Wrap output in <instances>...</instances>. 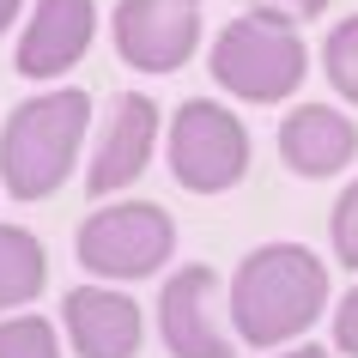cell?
I'll list each match as a JSON object with an SVG mask.
<instances>
[{
	"label": "cell",
	"mask_w": 358,
	"mask_h": 358,
	"mask_svg": "<svg viewBox=\"0 0 358 358\" xmlns=\"http://www.w3.org/2000/svg\"><path fill=\"white\" fill-rule=\"evenodd\" d=\"M322 303H328V273L322 255L303 243H262L231 273V328L243 346L262 352L310 334L322 322Z\"/></svg>",
	"instance_id": "cell-1"
},
{
	"label": "cell",
	"mask_w": 358,
	"mask_h": 358,
	"mask_svg": "<svg viewBox=\"0 0 358 358\" xmlns=\"http://www.w3.org/2000/svg\"><path fill=\"white\" fill-rule=\"evenodd\" d=\"M85 122H92V97L79 85H55V92L24 97L6 115V134H0V182H6V194L13 201L55 194L73 176Z\"/></svg>",
	"instance_id": "cell-2"
},
{
	"label": "cell",
	"mask_w": 358,
	"mask_h": 358,
	"mask_svg": "<svg viewBox=\"0 0 358 358\" xmlns=\"http://www.w3.org/2000/svg\"><path fill=\"white\" fill-rule=\"evenodd\" d=\"M303 73H310V49L280 13L249 6L213 37V85H225L243 103H280L303 85Z\"/></svg>",
	"instance_id": "cell-3"
},
{
	"label": "cell",
	"mask_w": 358,
	"mask_h": 358,
	"mask_svg": "<svg viewBox=\"0 0 358 358\" xmlns=\"http://www.w3.org/2000/svg\"><path fill=\"white\" fill-rule=\"evenodd\" d=\"M170 249H176V225L152 201L97 207L73 237V255L92 280H152V273H164Z\"/></svg>",
	"instance_id": "cell-4"
},
{
	"label": "cell",
	"mask_w": 358,
	"mask_h": 358,
	"mask_svg": "<svg viewBox=\"0 0 358 358\" xmlns=\"http://www.w3.org/2000/svg\"><path fill=\"white\" fill-rule=\"evenodd\" d=\"M243 170H249L243 122L213 97H189L170 122V176L189 194H225L243 182Z\"/></svg>",
	"instance_id": "cell-5"
},
{
	"label": "cell",
	"mask_w": 358,
	"mask_h": 358,
	"mask_svg": "<svg viewBox=\"0 0 358 358\" xmlns=\"http://www.w3.org/2000/svg\"><path fill=\"white\" fill-rule=\"evenodd\" d=\"M110 37L134 73H176L201 43V0H122Z\"/></svg>",
	"instance_id": "cell-6"
},
{
	"label": "cell",
	"mask_w": 358,
	"mask_h": 358,
	"mask_svg": "<svg viewBox=\"0 0 358 358\" xmlns=\"http://www.w3.org/2000/svg\"><path fill=\"white\" fill-rule=\"evenodd\" d=\"M213 292H219V273L201 262L176 267L158 285V340L170 358H237L225 328L213 322Z\"/></svg>",
	"instance_id": "cell-7"
},
{
	"label": "cell",
	"mask_w": 358,
	"mask_h": 358,
	"mask_svg": "<svg viewBox=\"0 0 358 358\" xmlns=\"http://www.w3.org/2000/svg\"><path fill=\"white\" fill-rule=\"evenodd\" d=\"M92 37H97V6L92 0H37L13 61H19V73L31 85H49V79H61L67 67L85 61Z\"/></svg>",
	"instance_id": "cell-8"
},
{
	"label": "cell",
	"mask_w": 358,
	"mask_h": 358,
	"mask_svg": "<svg viewBox=\"0 0 358 358\" xmlns=\"http://www.w3.org/2000/svg\"><path fill=\"white\" fill-rule=\"evenodd\" d=\"M61 328L79 358H134L146 340L140 303L115 285H73L61 298Z\"/></svg>",
	"instance_id": "cell-9"
},
{
	"label": "cell",
	"mask_w": 358,
	"mask_h": 358,
	"mask_svg": "<svg viewBox=\"0 0 358 358\" xmlns=\"http://www.w3.org/2000/svg\"><path fill=\"white\" fill-rule=\"evenodd\" d=\"M152 140H158V103L146 92H122L103 115V134H97L92 170H85V189L92 194H115L140 182V170L152 158Z\"/></svg>",
	"instance_id": "cell-10"
},
{
	"label": "cell",
	"mask_w": 358,
	"mask_h": 358,
	"mask_svg": "<svg viewBox=\"0 0 358 358\" xmlns=\"http://www.w3.org/2000/svg\"><path fill=\"white\" fill-rule=\"evenodd\" d=\"M358 158V128L340 110H322V103H303L280 122V164L292 176H340V170Z\"/></svg>",
	"instance_id": "cell-11"
},
{
	"label": "cell",
	"mask_w": 358,
	"mask_h": 358,
	"mask_svg": "<svg viewBox=\"0 0 358 358\" xmlns=\"http://www.w3.org/2000/svg\"><path fill=\"white\" fill-rule=\"evenodd\" d=\"M49 285V255L31 231L0 225V316H13L19 303H31Z\"/></svg>",
	"instance_id": "cell-12"
},
{
	"label": "cell",
	"mask_w": 358,
	"mask_h": 358,
	"mask_svg": "<svg viewBox=\"0 0 358 358\" xmlns=\"http://www.w3.org/2000/svg\"><path fill=\"white\" fill-rule=\"evenodd\" d=\"M322 67H328V85H334L346 103H358V13L334 24V37L322 49Z\"/></svg>",
	"instance_id": "cell-13"
},
{
	"label": "cell",
	"mask_w": 358,
	"mask_h": 358,
	"mask_svg": "<svg viewBox=\"0 0 358 358\" xmlns=\"http://www.w3.org/2000/svg\"><path fill=\"white\" fill-rule=\"evenodd\" d=\"M0 358H61V340L43 316H0Z\"/></svg>",
	"instance_id": "cell-14"
},
{
	"label": "cell",
	"mask_w": 358,
	"mask_h": 358,
	"mask_svg": "<svg viewBox=\"0 0 358 358\" xmlns=\"http://www.w3.org/2000/svg\"><path fill=\"white\" fill-rule=\"evenodd\" d=\"M328 237H334V255L340 267H358V182H346L328 213Z\"/></svg>",
	"instance_id": "cell-15"
},
{
	"label": "cell",
	"mask_w": 358,
	"mask_h": 358,
	"mask_svg": "<svg viewBox=\"0 0 358 358\" xmlns=\"http://www.w3.org/2000/svg\"><path fill=\"white\" fill-rule=\"evenodd\" d=\"M334 352L340 358H358V285L340 298V310H334Z\"/></svg>",
	"instance_id": "cell-16"
},
{
	"label": "cell",
	"mask_w": 358,
	"mask_h": 358,
	"mask_svg": "<svg viewBox=\"0 0 358 358\" xmlns=\"http://www.w3.org/2000/svg\"><path fill=\"white\" fill-rule=\"evenodd\" d=\"M249 6H262V13H280V19H316L322 6H328V0H249Z\"/></svg>",
	"instance_id": "cell-17"
},
{
	"label": "cell",
	"mask_w": 358,
	"mask_h": 358,
	"mask_svg": "<svg viewBox=\"0 0 358 358\" xmlns=\"http://www.w3.org/2000/svg\"><path fill=\"white\" fill-rule=\"evenodd\" d=\"M19 6H24V0H0V37L13 31V19H19Z\"/></svg>",
	"instance_id": "cell-18"
},
{
	"label": "cell",
	"mask_w": 358,
	"mask_h": 358,
	"mask_svg": "<svg viewBox=\"0 0 358 358\" xmlns=\"http://www.w3.org/2000/svg\"><path fill=\"white\" fill-rule=\"evenodd\" d=\"M273 358H334V352H322V346H285V352H273Z\"/></svg>",
	"instance_id": "cell-19"
}]
</instances>
